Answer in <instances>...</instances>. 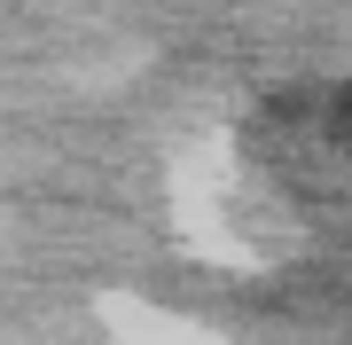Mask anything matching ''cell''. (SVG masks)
<instances>
[{
	"mask_svg": "<svg viewBox=\"0 0 352 345\" xmlns=\"http://www.w3.org/2000/svg\"><path fill=\"white\" fill-rule=\"evenodd\" d=\"M344 134H352V94H344Z\"/></svg>",
	"mask_w": 352,
	"mask_h": 345,
	"instance_id": "cell-1",
	"label": "cell"
}]
</instances>
